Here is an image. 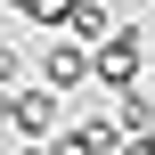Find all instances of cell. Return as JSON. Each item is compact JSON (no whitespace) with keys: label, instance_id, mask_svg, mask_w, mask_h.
<instances>
[{"label":"cell","instance_id":"6da1fadb","mask_svg":"<svg viewBox=\"0 0 155 155\" xmlns=\"http://www.w3.org/2000/svg\"><path fill=\"white\" fill-rule=\"evenodd\" d=\"M90 74H98L106 90H131V82L147 74V41H139L131 25H114L106 41H90Z\"/></svg>","mask_w":155,"mask_h":155},{"label":"cell","instance_id":"7a4b0ae2","mask_svg":"<svg viewBox=\"0 0 155 155\" xmlns=\"http://www.w3.org/2000/svg\"><path fill=\"white\" fill-rule=\"evenodd\" d=\"M41 82H49V90H82V82H90V41H82V33H49Z\"/></svg>","mask_w":155,"mask_h":155},{"label":"cell","instance_id":"3957f363","mask_svg":"<svg viewBox=\"0 0 155 155\" xmlns=\"http://www.w3.org/2000/svg\"><path fill=\"white\" fill-rule=\"evenodd\" d=\"M8 123L25 139H49L57 131V90H8Z\"/></svg>","mask_w":155,"mask_h":155},{"label":"cell","instance_id":"277c9868","mask_svg":"<svg viewBox=\"0 0 155 155\" xmlns=\"http://www.w3.org/2000/svg\"><path fill=\"white\" fill-rule=\"evenodd\" d=\"M114 123H123V139L155 131V106H147V90H139V82H131V90H114Z\"/></svg>","mask_w":155,"mask_h":155},{"label":"cell","instance_id":"5b68a950","mask_svg":"<svg viewBox=\"0 0 155 155\" xmlns=\"http://www.w3.org/2000/svg\"><path fill=\"white\" fill-rule=\"evenodd\" d=\"M65 33H82V41H106V33H114V16H106L98 0H74V16H65Z\"/></svg>","mask_w":155,"mask_h":155},{"label":"cell","instance_id":"8992f818","mask_svg":"<svg viewBox=\"0 0 155 155\" xmlns=\"http://www.w3.org/2000/svg\"><path fill=\"white\" fill-rule=\"evenodd\" d=\"M8 8H16V16H33V25H49V33L74 16V0H8Z\"/></svg>","mask_w":155,"mask_h":155},{"label":"cell","instance_id":"52a82bcc","mask_svg":"<svg viewBox=\"0 0 155 155\" xmlns=\"http://www.w3.org/2000/svg\"><path fill=\"white\" fill-rule=\"evenodd\" d=\"M16 65H25V57H16V41H0V90L16 82Z\"/></svg>","mask_w":155,"mask_h":155},{"label":"cell","instance_id":"ba28073f","mask_svg":"<svg viewBox=\"0 0 155 155\" xmlns=\"http://www.w3.org/2000/svg\"><path fill=\"white\" fill-rule=\"evenodd\" d=\"M25 155H57V147H41V139H33V147H25Z\"/></svg>","mask_w":155,"mask_h":155}]
</instances>
